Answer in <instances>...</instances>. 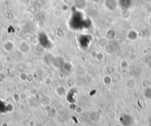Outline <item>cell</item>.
<instances>
[{"instance_id":"1","label":"cell","mask_w":151,"mask_h":126,"mask_svg":"<svg viewBox=\"0 0 151 126\" xmlns=\"http://www.w3.org/2000/svg\"><path fill=\"white\" fill-rule=\"evenodd\" d=\"M120 122L123 126H131L133 122L132 116L129 114H123L120 117Z\"/></svg>"},{"instance_id":"2","label":"cell","mask_w":151,"mask_h":126,"mask_svg":"<svg viewBox=\"0 0 151 126\" xmlns=\"http://www.w3.org/2000/svg\"><path fill=\"white\" fill-rule=\"evenodd\" d=\"M149 126H151V124H150Z\"/></svg>"}]
</instances>
